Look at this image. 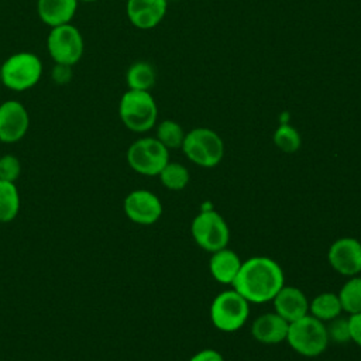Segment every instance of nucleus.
<instances>
[{
	"instance_id": "obj_31",
	"label": "nucleus",
	"mask_w": 361,
	"mask_h": 361,
	"mask_svg": "<svg viewBox=\"0 0 361 361\" xmlns=\"http://www.w3.org/2000/svg\"><path fill=\"white\" fill-rule=\"evenodd\" d=\"M168 1H171V0H168Z\"/></svg>"
},
{
	"instance_id": "obj_1",
	"label": "nucleus",
	"mask_w": 361,
	"mask_h": 361,
	"mask_svg": "<svg viewBox=\"0 0 361 361\" xmlns=\"http://www.w3.org/2000/svg\"><path fill=\"white\" fill-rule=\"evenodd\" d=\"M283 285L281 265L269 257L255 255L243 261L231 286L250 303L261 305L272 302Z\"/></svg>"
},
{
	"instance_id": "obj_22",
	"label": "nucleus",
	"mask_w": 361,
	"mask_h": 361,
	"mask_svg": "<svg viewBox=\"0 0 361 361\" xmlns=\"http://www.w3.org/2000/svg\"><path fill=\"white\" fill-rule=\"evenodd\" d=\"M158 178L166 189L173 192L185 189L190 180L189 169L180 162H171V161L159 172Z\"/></svg>"
},
{
	"instance_id": "obj_19",
	"label": "nucleus",
	"mask_w": 361,
	"mask_h": 361,
	"mask_svg": "<svg viewBox=\"0 0 361 361\" xmlns=\"http://www.w3.org/2000/svg\"><path fill=\"white\" fill-rule=\"evenodd\" d=\"M157 73L154 66L147 61L131 63L126 72V83L131 90H148L155 85Z\"/></svg>"
},
{
	"instance_id": "obj_2",
	"label": "nucleus",
	"mask_w": 361,
	"mask_h": 361,
	"mask_svg": "<svg viewBox=\"0 0 361 361\" xmlns=\"http://www.w3.org/2000/svg\"><path fill=\"white\" fill-rule=\"evenodd\" d=\"M118 117L126 128L133 133H147L157 124L158 106L148 90L123 93L118 102Z\"/></svg>"
},
{
	"instance_id": "obj_21",
	"label": "nucleus",
	"mask_w": 361,
	"mask_h": 361,
	"mask_svg": "<svg viewBox=\"0 0 361 361\" xmlns=\"http://www.w3.org/2000/svg\"><path fill=\"white\" fill-rule=\"evenodd\" d=\"M343 312L348 314L361 313V276H350L338 290Z\"/></svg>"
},
{
	"instance_id": "obj_9",
	"label": "nucleus",
	"mask_w": 361,
	"mask_h": 361,
	"mask_svg": "<svg viewBox=\"0 0 361 361\" xmlns=\"http://www.w3.org/2000/svg\"><path fill=\"white\" fill-rule=\"evenodd\" d=\"M193 241L204 251L214 252L227 247L230 241V228L224 217L216 210H202L190 224Z\"/></svg>"
},
{
	"instance_id": "obj_10",
	"label": "nucleus",
	"mask_w": 361,
	"mask_h": 361,
	"mask_svg": "<svg viewBox=\"0 0 361 361\" xmlns=\"http://www.w3.org/2000/svg\"><path fill=\"white\" fill-rule=\"evenodd\" d=\"M123 210L128 220L140 226H151L159 220L164 207L159 197L151 190L135 189L123 202Z\"/></svg>"
},
{
	"instance_id": "obj_7",
	"label": "nucleus",
	"mask_w": 361,
	"mask_h": 361,
	"mask_svg": "<svg viewBox=\"0 0 361 361\" xmlns=\"http://www.w3.org/2000/svg\"><path fill=\"white\" fill-rule=\"evenodd\" d=\"M126 158L134 172L145 176H158L169 162V149L155 137H141L128 147Z\"/></svg>"
},
{
	"instance_id": "obj_6",
	"label": "nucleus",
	"mask_w": 361,
	"mask_h": 361,
	"mask_svg": "<svg viewBox=\"0 0 361 361\" xmlns=\"http://www.w3.org/2000/svg\"><path fill=\"white\" fill-rule=\"evenodd\" d=\"M250 302L235 289H227L214 296L210 305V320L213 326L224 333L240 330L250 316Z\"/></svg>"
},
{
	"instance_id": "obj_28",
	"label": "nucleus",
	"mask_w": 361,
	"mask_h": 361,
	"mask_svg": "<svg viewBox=\"0 0 361 361\" xmlns=\"http://www.w3.org/2000/svg\"><path fill=\"white\" fill-rule=\"evenodd\" d=\"M348 324H350L351 341L355 343L358 347H361V313L350 314Z\"/></svg>"
},
{
	"instance_id": "obj_13",
	"label": "nucleus",
	"mask_w": 361,
	"mask_h": 361,
	"mask_svg": "<svg viewBox=\"0 0 361 361\" xmlns=\"http://www.w3.org/2000/svg\"><path fill=\"white\" fill-rule=\"evenodd\" d=\"M168 0H127L126 14L131 25L138 30H151L165 17Z\"/></svg>"
},
{
	"instance_id": "obj_18",
	"label": "nucleus",
	"mask_w": 361,
	"mask_h": 361,
	"mask_svg": "<svg viewBox=\"0 0 361 361\" xmlns=\"http://www.w3.org/2000/svg\"><path fill=\"white\" fill-rule=\"evenodd\" d=\"M341 312L343 307L338 295L333 292H322L309 302V314L324 323L338 317Z\"/></svg>"
},
{
	"instance_id": "obj_15",
	"label": "nucleus",
	"mask_w": 361,
	"mask_h": 361,
	"mask_svg": "<svg viewBox=\"0 0 361 361\" xmlns=\"http://www.w3.org/2000/svg\"><path fill=\"white\" fill-rule=\"evenodd\" d=\"M289 323L275 312L258 316L251 324V336L261 344H279L286 340Z\"/></svg>"
},
{
	"instance_id": "obj_14",
	"label": "nucleus",
	"mask_w": 361,
	"mask_h": 361,
	"mask_svg": "<svg viewBox=\"0 0 361 361\" xmlns=\"http://www.w3.org/2000/svg\"><path fill=\"white\" fill-rule=\"evenodd\" d=\"M275 313L283 317L288 323L295 322L309 313V299L302 289L283 285L272 299Z\"/></svg>"
},
{
	"instance_id": "obj_25",
	"label": "nucleus",
	"mask_w": 361,
	"mask_h": 361,
	"mask_svg": "<svg viewBox=\"0 0 361 361\" xmlns=\"http://www.w3.org/2000/svg\"><path fill=\"white\" fill-rule=\"evenodd\" d=\"M329 324H326L327 329V336H329V341H334L337 344H344L351 341V336H350V324H348V319L344 317H336L330 322H327Z\"/></svg>"
},
{
	"instance_id": "obj_29",
	"label": "nucleus",
	"mask_w": 361,
	"mask_h": 361,
	"mask_svg": "<svg viewBox=\"0 0 361 361\" xmlns=\"http://www.w3.org/2000/svg\"><path fill=\"white\" fill-rule=\"evenodd\" d=\"M189 361H224L223 355L213 348H204L197 351L196 354H193Z\"/></svg>"
},
{
	"instance_id": "obj_27",
	"label": "nucleus",
	"mask_w": 361,
	"mask_h": 361,
	"mask_svg": "<svg viewBox=\"0 0 361 361\" xmlns=\"http://www.w3.org/2000/svg\"><path fill=\"white\" fill-rule=\"evenodd\" d=\"M51 76L54 79L55 83L58 85H65L68 82H71L72 79V66H66V65H54Z\"/></svg>"
},
{
	"instance_id": "obj_12",
	"label": "nucleus",
	"mask_w": 361,
	"mask_h": 361,
	"mask_svg": "<svg viewBox=\"0 0 361 361\" xmlns=\"http://www.w3.org/2000/svg\"><path fill=\"white\" fill-rule=\"evenodd\" d=\"M30 127L25 106L14 99L0 103V142L14 144L23 140Z\"/></svg>"
},
{
	"instance_id": "obj_24",
	"label": "nucleus",
	"mask_w": 361,
	"mask_h": 361,
	"mask_svg": "<svg viewBox=\"0 0 361 361\" xmlns=\"http://www.w3.org/2000/svg\"><path fill=\"white\" fill-rule=\"evenodd\" d=\"M272 140H274V144L276 145V148L286 154L296 152L302 145V137H300L299 131L288 123H282L274 131Z\"/></svg>"
},
{
	"instance_id": "obj_23",
	"label": "nucleus",
	"mask_w": 361,
	"mask_h": 361,
	"mask_svg": "<svg viewBox=\"0 0 361 361\" xmlns=\"http://www.w3.org/2000/svg\"><path fill=\"white\" fill-rule=\"evenodd\" d=\"M185 134L186 133L183 131L182 126L178 121L166 118L157 126L155 138L168 149H176L182 147Z\"/></svg>"
},
{
	"instance_id": "obj_11",
	"label": "nucleus",
	"mask_w": 361,
	"mask_h": 361,
	"mask_svg": "<svg viewBox=\"0 0 361 361\" xmlns=\"http://www.w3.org/2000/svg\"><path fill=\"white\" fill-rule=\"evenodd\" d=\"M329 265L343 276L361 274V241L354 237H341L331 243L327 251Z\"/></svg>"
},
{
	"instance_id": "obj_17",
	"label": "nucleus",
	"mask_w": 361,
	"mask_h": 361,
	"mask_svg": "<svg viewBox=\"0 0 361 361\" xmlns=\"http://www.w3.org/2000/svg\"><path fill=\"white\" fill-rule=\"evenodd\" d=\"M78 0H37L39 20L49 28L68 24L76 14Z\"/></svg>"
},
{
	"instance_id": "obj_4",
	"label": "nucleus",
	"mask_w": 361,
	"mask_h": 361,
	"mask_svg": "<svg viewBox=\"0 0 361 361\" xmlns=\"http://www.w3.org/2000/svg\"><path fill=\"white\" fill-rule=\"evenodd\" d=\"M42 76L39 56L30 51L14 52L0 66V82L14 92H25L34 87Z\"/></svg>"
},
{
	"instance_id": "obj_20",
	"label": "nucleus",
	"mask_w": 361,
	"mask_h": 361,
	"mask_svg": "<svg viewBox=\"0 0 361 361\" xmlns=\"http://www.w3.org/2000/svg\"><path fill=\"white\" fill-rule=\"evenodd\" d=\"M21 207L20 192L14 182L0 179V223L13 221Z\"/></svg>"
},
{
	"instance_id": "obj_16",
	"label": "nucleus",
	"mask_w": 361,
	"mask_h": 361,
	"mask_svg": "<svg viewBox=\"0 0 361 361\" xmlns=\"http://www.w3.org/2000/svg\"><path fill=\"white\" fill-rule=\"evenodd\" d=\"M241 258L234 250L227 247L212 252L209 259V271L214 281L221 285H233L240 268H241Z\"/></svg>"
},
{
	"instance_id": "obj_30",
	"label": "nucleus",
	"mask_w": 361,
	"mask_h": 361,
	"mask_svg": "<svg viewBox=\"0 0 361 361\" xmlns=\"http://www.w3.org/2000/svg\"><path fill=\"white\" fill-rule=\"evenodd\" d=\"M79 3H96V1H99V0H78Z\"/></svg>"
},
{
	"instance_id": "obj_5",
	"label": "nucleus",
	"mask_w": 361,
	"mask_h": 361,
	"mask_svg": "<svg viewBox=\"0 0 361 361\" xmlns=\"http://www.w3.org/2000/svg\"><path fill=\"white\" fill-rule=\"evenodd\" d=\"M180 149L190 162L202 168H214L224 157L221 137L207 127H196L188 131Z\"/></svg>"
},
{
	"instance_id": "obj_26",
	"label": "nucleus",
	"mask_w": 361,
	"mask_h": 361,
	"mask_svg": "<svg viewBox=\"0 0 361 361\" xmlns=\"http://www.w3.org/2000/svg\"><path fill=\"white\" fill-rule=\"evenodd\" d=\"M21 162L13 154H4L0 157V179L14 182L21 175Z\"/></svg>"
},
{
	"instance_id": "obj_3",
	"label": "nucleus",
	"mask_w": 361,
	"mask_h": 361,
	"mask_svg": "<svg viewBox=\"0 0 361 361\" xmlns=\"http://www.w3.org/2000/svg\"><path fill=\"white\" fill-rule=\"evenodd\" d=\"M285 341L299 355L314 358L324 353L329 345L326 323L307 313L289 323Z\"/></svg>"
},
{
	"instance_id": "obj_8",
	"label": "nucleus",
	"mask_w": 361,
	"mask_h": 361,
	"mask_svg": "<svg viewBox=\"0 0 361 361\" xmlns=\"http://www.w3.org/2000/svg\"><path fill=\"white\" fill-rule=\"evenodd\" d=\"M47 51L56 65H76L85 51L82 32L71 23L52 27L47 37Z\"/></svg>"
}]
</instances>
